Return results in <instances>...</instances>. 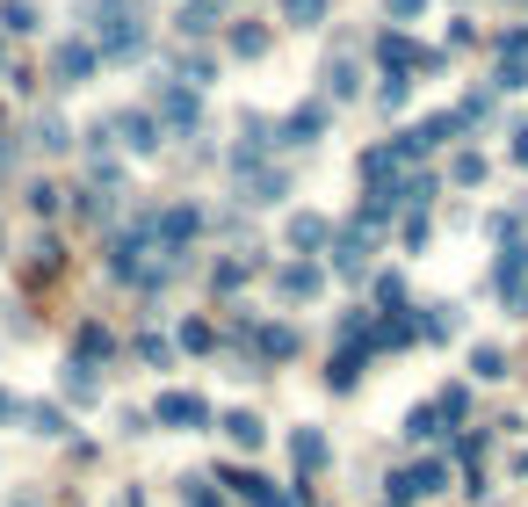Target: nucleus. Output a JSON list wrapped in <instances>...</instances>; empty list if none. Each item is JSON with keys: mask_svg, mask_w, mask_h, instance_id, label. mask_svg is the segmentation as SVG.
Returning a JSON list of instances; mask_svg holds the SVG:
<instances>
[{"mask_svg": "<svg viewBox=\"0 0 528 507\" xmlns=\"http://www.w3.org/2000/svg\"><path fill=\"white\" fill-rule=\"evenodd\" d=\"M449 486V464L442 457H420V464H398L391 479H384V493H391V507H413V500H434Z\"/></svg>", "mask_w": 528, "mask_h": 507, "instance_id": "obj_1", "label": "nucleus"}, {"mask_svg": "<svg viewBox=\"0 0 528 507\" xmlns=\"http://www.w3.org/2000/svg\"><path fill=\"white\" fill-rule=\"evenodd\" d=\"M152 421H160V428H181V435H203V428H210V399H203V392H181V384H174V392L152 399Z\"/></svg>", "mask_w": 528, "mask_h": 507, "instance_id": "obj_2", "label": "nucleus"}, {"mask_svg": "<svg viewBox=\"0 0 528 507\" xmlns=\"http://www.w3.org/2000/svg\"><path fill=\"white\" fill-rule=\"evenodd\" d=\"M109 131H116L123 153H138V160L160 153V116H152V109H116V116H109Z\"/></svg>", "mask_w": 528, "mask_h": 507, "instance_id": "obj_3", "label": "nucleus"}, {"mask_svg": "<svg viewBox=\"0 0 528 507\" xmlns=\"http://www.w3.org/2000/svg\"><path fill=\"white\" fill-rule=\"evenodd\" d=\"M217 479H225V493H239L246 507H297L290 493H275V479H268V471H254V464H225Z\"/></svg>", "mask_w": 528, "mask_h": 507, "instance_id": "obj_4", "label": "nucleus"}, {"mask_svg": "<svg viewBox=\"0 0 528 507\" xmlns=\"http://www.w3.org/2000/svg\"><path fill=\"white\" fill-rule=\"evenodd\" d=\"M152 102H160V124H167L174 138H189V131H196V116H203L189 80H160V87H152Z\"/></svg>", "mask_w": 528, "mask_h": 507, "instance_id": "obj_5", "label": "nucleus"}, {"mask_svg": "<svg viewBox=\"0 0 528 507\" xmlns=\"http://www.w3.org/2000/svg\"><path fill=\"white\" fill-rule=\"evenodd\" d=\"M326 116H333V102H297L283 124H275V145H290V153H297V145H319L326 138Z\"/></svg>", "mask_w": 528, "mask_h": 507, "instance_id": "obj_6", "label": "nucleus"}, {"mask_svg": "<svg viewBox=\"0 0 528 507\" xmlns=\"http://www.w3.org/2000/svg\"><path fill=\"white\" fill-rule=\"evenodd\" d=\"M492 283H500V297L514 312H528V240H507L500 247V268H492Z\"/></svg>", "mask_w": 528, "mask_h": 507, "instance_id": "obj_7", "label": "nucleus"}, {"mask_svg": "<svg viewBox=\"0 0 528 507\" xmlns=\"http://www.w3.org/2000/svg\"><path fill=\"white\" fill-rule=\"evenodd\" d=\"M268 153H275V124H268V116H239L232 167H239V174H246V167H268Z\"/></svg>", "mask_w": 528, "mask_h": 507, "instance_id": "obj_8", "label": "nucleus"}, {"mask_svg": "<svg viewBox=\"0 0 528 507\" xmlns=\"http://www.w3.org/2000/svg\"><path fill=\"white\" fill-rule=\"evenodd\" d=\"M492 87H500V95H521L528 87V29H507L500 37V80Z\"/></svg>", "mask_w": 528, "mask_h": 507, "instance_id": "obj_9", "label": "nucleus"}, {"mask_svg": "<svg viewBox=\"0 0 528 507\" xmlns=\"http://www.w3.org/2000/svg\"><path fill=\"white\" fill-rule=\"evenodd\" d=\"M290 464H297V479H319V471L333 464L326 428H297V435H290Z\"/></svg>", "mask_w": 528, "mask_h": 507, "instance_id": "obj_10", "label": "nucleus"}, {"mask_svg": "<svg viewBox=\"0 0 528 507\" xmlns=\"http://www.w3.org/2000/svg\"><path fill=\"white\" fill-rule=\"evenodd\" d=\"M319 290H326V268H312V261H290L283 276H275V297H283V305H312Z\"/></svg>", "mask_w": 528, "mask_h": 507, "instance_id": "obj_11", "label": "nucleus"}, {"mask_svg": "<svg viewBox=\"0 0 528 507\" xmlns=\"http://www.w3.org/2000/svg\"><path fill=\"white\" fill-rule=\"evenodd\" d=\"M102 58H95V44L87 37H73V44H58V58H51V73H58V87H87V73H95Z\"/></svg>", "mask_w": 528, "mask_h": 507, "instance_id": "obj_12", "label": "nucleus"}, {"mask_svg": "<svg viewBox=\"0 0 528 507\" xmlns=\"http://www.w3.org/2000/svg\"><path fill=\"white\" fill-rule=\"evenodd\" d=\"M246 348H254L261 363H290V355H297V326H283V319H275V326H254Z\"/></svg>", "mask_w": 528, "mask_h": 507, "instance_id": "obj_13", "label": "nucleus"}, {"mask_svg": "<svg viewBox=\"0 0 528 507\" xmlns=\"http://www.w3.org/2000/svg\"><path fill=\"white\" fill-rule=\"evenodd\" d=\"M377 66L384 73H420V44L406 37V29H384L377 37Z\"/></svg>", "mask_w": 528, "mask_h": 507, "instance_id": "obj_14", "label": "nucleus"}, {"mask_svg": "<svg viewBox=\"0 0 528 507\" xmlns=\"http://www.w3.org/2000/svg\"><path fill=\"white\" fill-rule=\"evenodd\" d=\"M355 44H333V58H326V102H348L355 95Z\"/></svg>", "mask_w": 528, "mask_h": 507, "instance_id": "obj_15", "label": "nucleus"}, {"mask_svg": "<svg viewBox=\"0 0 528 507\" xmlns=\"http://www.w3.org/2000/svg\"><path fill=\"white\" fill-rule=\"evenodd\" d=\"M362 363H369V348H362V341H340L333 370H326V392H355V384H362Z\"/></svg>", "mask_w": 528, "mask_h": 507, "instance_id": "obj_16", "label": "nucleus"}, {"mask_svg": "<svg viewBox=\"0 0 528 507\" xmlns=\"http://www.w3.org/2000/svg\"><path fill=\"white\" fill-rule=\"evenodd\" d=\"M362 268H369V232L355 225V232H340V240H333V276H362Z\"/></svg>", "mask_w": 528, "mask_h": 507, "instance_id": "obj_17", "label": "nucleus"}, {"mask_svg": "<svg viewBox=\"0 0 528 507\" xmlns=\"http://www.w3.org/2000/svg\"><path fill=\"white\" fill-rule=\"evenodd\" d=\"M283 196H290V174L283 167H246V203L268 211V203H283Z\"/></svg>", "mask_w": 528, "mask_h": 507, "instance_id": "obj_18", "label": "nucleus"}, {"mask_svg": "<svg viewBox=\"0 0 528 507\" xmlns=\"http://www.w3.org/2000/svg\"><path fill=\"white\" fill-rule=\"evenodd\" d=\"M58 392H66L73 406H95V399H102V384H95V363H73V355H66V370H58Z\"/></svg>", "mask_w": 528, "mask_h": 507, "instance_id": "obj_19", "label": "nucleus"}, {"mask_svg": "<svg viewBox=\"0 0 528 507\" xmlns=\"http://www.w3.org/2000/svg\"><path fill=\"white\" fill-rule=\"evenodd\" d=\"M217 428H225V435L239 442V450H246V457H254V450H261V442H268V421H261V413H246V406H239V413H225V421H217Z\"/></svg>", "mask_w": 528, "mask_h": 507, "instance_id": "obj_20", "label": "nucleus"}, {"mask_svg": "<svg viewBox=\"0 0 528 507\" xmlns=\"http://www.w3.org/2000/svg\"><path fill=\"white\" fill-rule=\"evenodd\" d=\"M58 268H66V247H58V240H51V232H44V240H37V247H29V261H22V276H29V283H51V276H58Z\"/></svg>", "mask_w": 528, "mask_h": 507, "instance_id": "obj_21", "label": "nucleus"}, {"mask_svg": "<svg viewBox=\"0 0 528 507\" xmlns=\"http://www.w3.org/2000/svg\"><path fill=\"white\" fill-rule=\"evenodd\" d=\"M109 355H116V341H109V326H95V319H87L80 334H73V363H109Z\"/></svg>", "mask_w": 528, "mask_h": 507, "instance_id": "obj_22", "label": "nucleus"}, {"mask_svg": "<svg viewBox=\"0 0 528 507\" xmlns=\"http://www.w3.org/2000/svg\"><path fill=\"white\" fill-rule=\"evenodd\" d=\"M283 240H290L297 254H319V247H326V218H312V211H297V218L283 225Z\"/></svg>", "mask_w": 528, "mask_h": 507, "instance_id": "obj_23", "label": "nucleus"}, {"mask_svg": "<svg viewBox=\"0 0 528 507\" xmlns=\"http://www.w3.org/2000/svg\"><path fill=\"white\" fill-rule=\"evenodd\" d=\"M174 29H181V37H203V29H217V0H181Z\"/></svg>", "mask_w": 528, "mask_h": 507, "instance_id": "obj_24", "label": "nucleus"}, {"mask_svg": "<svg viewBox=\"0 0 528 507\" xmlns=\"http://www.w3.org/2000/svg\"><path fill=\"white\" fill-rule=\"evenodd\" d=\"M37 29V0H0V37H29Z\"/></svg>", "mask_w": 528, "mask_h": 507, "instance_id": "obj_25", "label": "nucleus"}, {"mask_svg": "<svg viewBox=\"0 0 528 507\" xmlns=\"http://www.w3.org/2000/svg\"><path fill=\"white\" fill-rule=\"evenodd\" d=\"M456 305H427V319H420V341H456Z\"/></svg>", "mask_w": 528, "mask_h": 507, "instance_id": "obj_26", "label": "nucleus"}, {"mask_svg": "<svg viewBox=\"0 0 528 507\" xmlns=\"http://www.w3.org/2000/svg\"><path fill=\"white\" fill-rule=\"evenodd\" d=\"M471 377H478V384H500V377H507V348H492V341L471 348Z\"/></svg>", "mask_w": 528, "mask_h": 507, "instance_id": "obj_27", "label": "nucleus"}, {"mask_svg": "<svg viewBox=\"0 0 528 507\" xmlns=\"http://www.w3.org/2000/svg\"><path fill=\"white\" fill-rule=\"evenodd\" d=\"M326 8H333V0H283V22H290V29H319Z\"/></svg>", "mask_w": 528, "mask_h": 507, "instance_id": "obj_28", "label": "nucleus"}, {"mask_svg": "<svg viewBox=\"0 0 528 507\" xmlns=\"http://www.w3.org/2000/svg\"><path fill=\"white\" fill-rule=\"evenodd\" d=\"M232 58H268V29L261 22H239L232 29Z\"/></svg>", "mask_w": 528, "mask_h": 507, "instance_id": "obj_29", "label": "nucleus"}, {"mask_svg": "<svg viewBox=\"0 0 528 507\" xmlns=\"http://www.w3.org/2000/svg\"><path fill=\"white\" fill-rule=\"evenodd\" d=\"M406 95H413V73H384V87H377V109H406Z\"/></svg>", "mask_w": 528, "mask_h": 507, "instance_id": "obj_30", "label": "nucleus"}, {"mask_svg": "<svg viewBox=\"0 0 528 507\" xmlns=\"http://www.w3.org/2000/svg\"><path fill=\"white\" fill-rule=\"evenodd\" d=\"M449 182H456V189H478V182H485V160H478V153H456V160H449Z\"/></svg>", "mask_w": 528, "mask_h": 507, "instance_id": "obj_31", "label": "nucleus"}, {"mask_svg": "<svg viewBox=\"0 0 528 507\" xmlns=\"http://www.w3.org/2000/svg\"><path fill=\"white\" fill-rule=\"evenodd\" d=\"M406 435H413V442H434V435H442V413H434V406H413V413H406Z\"/></svg>", "mask_w": 528, "mask_h": 507, "instance_id": "obj_32", "label": "nucleus"}, {"mask_svg": "<svg viewBox=\"0 0 528 507\" xmlns=\"http://www.w3.org/2000/svg\"><path fill=\"white\" fill-rule=\"evenodd\" d=\"M434 413H442V421H463V413H471V384H449V392L434 399Z\"/></svg>", "mask_w": 528, "mask_h": 507, "instance_id": "obj_33", "label": "nucleus"}, {"mask_svg": "<svg viewBox=\"0 0 528 507\" xmlns=\"http://www.w3.org/2000/svg\"><path fill=\"white\" fill-rule=\"evenodd\" d=\"M58 203H66V189H58V182H37V189H29V211H37V218H58Z\"/></svg>", "mask_w": 528, "mask_h": 507, "instance_id": "obj_34", "label": "nucleus"}, {"mask_svg": "<svg viewBox=\"0 0 528 507\" xmlns=\"http://www.w3.org/2000/svg\"><path fill=\"white\" fill-rule=\"evenodd\" d=\"M181 348L210 355V348H217V326H210V319H189V326H181Z\"/></svg>", "mask_w": 528, "mask_h": 507, "instance_id": "obj_35", "label": "nucleus"}, {"mask_svg": "<svg viewBox=\"0 0 528 507\" xmlns=\"http://www.w3.org/2000/svg\"><path fill=\"white\" fill-rule=\"evenodd\" d=\"M246 276H254V261H239V254H232V261H217V276H210V283H217V290H239Z\"/></svg>", "mask_w": 528, "mask_h": 507, "instance_id": "obj_36", "label": "nucleus"}, {"mask_svg": "<svg viewBox=\"0 0 528 507\" xmlns=\"http://www.w3.org/2000/svg\"><path fill=\"white\" fill-rule=\"evenodd\" d=\"M22 413H29L37 435H66V413H58V406H22Z\"/></svg>", "mask_w": 528, "mask_h": 507, "instance_id": "obj_37", "label": "nucleus"}, {"mask_svg": "<svg viewBox=\"0 0 528 507\" xmlns=\"http://www.w3.org/2000/svg\"><path fill=\"white\" fill-rule=\"evenodd\" d=\"M37 145H44V153H66V124H58V116H37Z\"/></svg>", "mask_w": 528, "mask_h": 507, "instance_id": "obj_38", "label": "nucleus"}, {"mask_svg": "<svg viewBox=\"0 0 528 507\" xmlns=\"http://www.w3.org/2000/svg\"><path fill=\"white\" fill-rule=\"evenodd\" d=\"M181 507H225V500L210 493V479H181Z\"/></svg>", "mask_w": 528, "mask_h": 507, "instance_id": "obj_39", "label": "nucleus"}, {"mask_svg": "<svg viewBox=\"0 0 528 507\" xmlns=\"http://www.w3.org/2000/svg\"><path fill=\"white\" fill-rule=\"evenodd\" d=\"M377 305H384V312H406V283H398V276H377Z\"/></svg>", "mask_w": 528, "mask_h": 507, "instance_id": "obj_40", "label": "nucleus"}, {"mask_svg": "<svg viewBox=\"0 0 528 507\" xmlns=\"http://www.w3.org/2000/svg\"><path fill=\"white\" fill-rule=\"evenodd\" d=\"M116 435H152V413H138V406H123V413H116Z\"/></svg>", "mask_w": 528, "mask_h": 507, "instance_id": "obj_41", "label": "nucleus"}, {"mask_svg": "<svg viewBox=\"0 0 528 507\" xmlns=\"http://www.w3.org/2000/svg\"><path fill=\"white\" fill-rule=\"evenodd\" d=\"M384 8H391V22H420V15H427V0H384Z\"/></svg>", "mask_w": 528, "mask_h": 507, "instance_id": "obj_42", "label": "nucleus"}, {"mask_svg": "<svg viewBox=\"0 0 528 507\" xmlns=\"http://www.w3.org/2000/svg\"><path fill=\"white\" fill-rule=\"evenodd\" d=\"M8 167H15V138H8V109H0V182H8Z\"/></svg>", "mask_w": 528, "mask_h": 507, "instance_id": "obj_43", "label": "nucleus"}, {"mask_svg": "<svg viewBox=\"0 0 528 507\" xmlns=\"http://www.w3.org/2000/svg\"><path fill=\"white\" fill-rule=\"evenodd\" d=\"M0 421H22V399L8 392V384H0Z\"/></svg>", "mask_w": 528, "mask_h": 507, "instance_id": "obj_44", "label": "nucleus"}, {"mask_svg": "<svg viewBox=\"0 0 528 507\" xmlns=\"http://www.w3.org/2000/svg\"><path fill=\"white\" fill-rule=\"evenodd\" d=\"M514 160H521V167H528V131H514Z\"/></svg>", "mask_w": 528, "mask_h": 507, "instance_id": "obj_45", "label": "nucleus"}, {"mask_svg": "<svg viewBox=\"0 0 528 507\" xmlns=\"http://www.w3.org/2000/svg\"><path fill=\"white\" fill-rule=\"evenodd\" d=\"M0 247H8V232H0Z\"/></svg>", "mask_w": 528, "mask_h": 507, "instance_id": "obj_46", "label": "nucleus"}]
</instances>
